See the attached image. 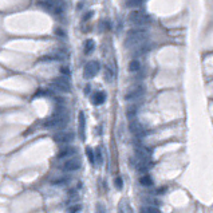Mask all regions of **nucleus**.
<instances>
[{
    "label": "nucleus",
    "mask_w": 213,
    "mask_h": 213,
    "mask_svg": "<svg viewBox=\"0 0 213 213\" xmlns=\"http://www.w3.org/2000/svg\"><path fill=\"white\" fill-rule=\"evenodd\" d=\"M147 32L143 28H133L127 32L126 38H125V46L126 47H137L138 44L146 42Z\"/></svg>",
    "instance_id": "f257e3e1"
},
{
    "label": "nucleus",
    "mask_w": 213,
    "mask_h": 213,
    "mask_svg": "<svg viewBox=\"0 0 213 213\" xmlns=\"http://www.w3.org/2000/svg\"><path fill=\"white\" fill-rule=\"evenodd\" d=\"M127 20H129V23L133 24L134 27L142 28L151 22V18L146 12H143L141 10H134V11H130V14L127 15Z\"/></svg>",
    "instance_id": "f03ea898"
},
{
    "label": "nucleus",
    "mask_w": 213,
    "mask_h": 213,
    "mask_svg": "<svg viewBox=\"0 0 213 213\" xmlns=\"http://www.w3.org/2000/svg\"><path fill=\"white\" fill-rule=\"evenodd\" d=\"M67 122H68V115L66 114V111L56 110L50 118H47V121L44 122V126L48 129H59L63 127Z\"/></svg>",
    "instance_id": "7ed1b4c3"
},
{
    "label": "nucleus",
    "mask_w": 213,
    "mask_h": 213,
    "mask_svg": "<svg viewBox=\"0 0 213 213\" xmlns=\"http://www.w3.org/2000/svg\"><path fill=\"white\" fill-rule=\"evenodd\" d=\"M38 6L54 15H60L66 10V4L63 0H39Z\"/></svg>",
    "instance_id": "20e7f679"
},
{
    "label": "nucleus",
    "mask_w": 213,
    "mask_h": 213,
    "mask_svg": "<svg viewBox=\"0 0 213 213\" xmlns=\"http://www.w3.org/2000/svg\"><path fill=\"white\" fill-rule=\"evenodd\" d=\"M129 129H130V131L137 137V138H142V137L147 133L143 125L139 121H137L135 118L129 121Z\"/></svg>",
    "instance_id": "39448f33"
},
{
    "label": "nucleus",
    "mask_w": 213,
    "mask_h": 213,
    "mask_svg": "<svg viewBox=\"0 0 213 213\" xmlns=\"http://www.w3.org/2000/svg\"><path fill=\"white\" fill-rule=\"evenodd\" d=\"M99 68H100L99 62H96V60H91V62H88L86 66H84V68H83V76L86 79L94 78V76L98 74Z\"/></svg>",
    "instance_id": "423d86ee"
},
{
    "label": "nucleus",
    "mask_w": 213,
    "mask_h": 213,
    "mask_svg": "<svg viewBox=\"0 0 213 213\" xmlns=\"http://www.w3.org/2000/svg\"><path fill=\"white\" fill-rule=\"evenodd\" d=\"M51 84L56 90L63 91V92H70L71 90V84H70V80L67 79V76H58V78L52 79Z\"/></svg>",
    "instance_id": "0eeeda50"
},
{
    "label": "nucleus",
    "mask_w": 213,
    "mask_h": 213,
    "mask_svg": "<svg viewBox=\"0 0 213 213\" xmlns=\"http://www.w3.org/2000/svg\"><path fill=\"white\" fill-rule=\"evenodd\" d=\"M143 92H145V87L142 86V84H135V86H131L126 91V94H125V99L126 100L138 99L143 95Z\"/></svg>",
    "instance_id": "6e6552de"
},
{
    "label": "nucleus",
    "mask_w": 213,
    "mask_h": 213,
    "mask_svg": "<svg viewBox=\"0 0 213 213\" xmlns=\"http://www.w3.org/2000/svg\"><path fill=\"white\" fill-rule=\"evenodd\" d=\"M135 154L137 158L141 161H145V162H150L151 161V151L147 147L142 146V145H137L135 146Z\"/></svg>",
    "instance_id": "1a4fd4ad"
},
{
    "label": "nucleus",
    "mask_w": 213,
    "mask_h": 213,
    "mask_svg": "<svg viewBox=\"0 0 213 213\" xmlns=\"http://www.w3.org/2000/svg\"><path fill=\"white\" fill-rule=\"evenodd\" d=\"M72 139H74V133H71V131L62 130V131L54 134V141L55 142H59V143H67V142H71Z\"/></svg>",
    "instance_id": "9d476101"
},
{
    "label": "nucleus",
    "mask_w": 213,
    "mask_h": 213,
    "mask_svg": "<svg viewBox=\"0 0 213 213\" xmlns=\"http://www.w3.org/2000/svg\"><path fill=\"white\" fill-rule=\"evenodd\" d=\"M151 48L150 46V43H147V42H143V43H141L138 44L137 47L133 48V52H131V55L134 56V58H137V56H141V55H145L146 52L149 51Z\"/></svg>",
    "instance_id": "9b49d317"
},
{
    "label": "nucleus",
    "mask_w": 213,
    "mask_h": 213,
    "mask_svg": "<svg viewBox=\"0 0 213 213\" xmlns=\"http://www.w3.org/2000/svg\"><path fill=\"white\" fill-rule=\"evenodd\" d=\"M79 168H80V160L79 158H70L63 165V169L66 172H74V170H78Z\"/></svg>",
    "instance_id": "f8f14e48"
},
{
    "label": "nucleus",
    "mask_w": 213,
    "mask_h": 213,
    "mask_svg": "<svg viewBox=\"0 0 213 213\" xmlns=\"http://www.w3.org/2000/svg\"><path fill=\"white\" fill-rule=\"evenodd\" d=\"M84 127H86V121H84V114L83 111H79V119H78V133L79 138L84 139Z\"/></svg>",
    "instance_id": "ddd939ff"
},
{
    "label": "nucleus",
    "mask_w": 213,
    "mask_h": 213,
    "mask_svg": "<svg viewBox=\"0 0 213 213\" xmlns=\"http://www.w3.org/2000/svg\"><path fill=\"white\" fill-rule=\"evenodd\" d=\"M104 100H106V94H104V91H98L92 95V103L96 104V106H98V104H102Z\"/></svg>",
    "instance_id": "4468645a"
},
{
    "label": "nucleus",
    "mask_w": 213,
    "mask_h": 213,
    "mask_svg": "<svg viewBox=\"0 0 213 213\" xmlns=\"http://www.w3.org/2000/svg\"><path fill=\"white\" fill-rule=\"evenodd\" d=\"M76 153V149L75 147H66V149H62L60 153L58 154L59 158H64V157H68V155H72Z\"/></svg>",
    "instance_id": "2eb2a0df"
},
{
    "label": "nucleus",
    "mask_w": 213,
    "mask_h": 213,
    "mask_svg": "<svg viewBox=\"0 0 213 213\" xmlns=\"http://www.w3.org/2000/svg\"><path fill=\"white\" fill-rule=\"evenodd\" d=\"M139 184L142 185V186H151V185H153V178L150 176H147V174H143V176L139 177Z\"/></svg>",
    "instance_id": "dca6fc26"
},
{
    "label": "nucleus",
    "mask_w": 213,
    "mask_h": 213,
    "mask_svg": "<svg viewBox=\"0 0 213 213\" xmlns=\"http://www.w3.org/2000/svg\"><path fill=\"white\" fill-rule=\"evenodd\" d=\"M141 213H161V211L153 205H143L141 207Z\"/></svg>",
    "instance_id": "f3484780"
},
{
    "label": "nucleus",
    "mask_w": 213,
    "mask_h": 213,
    "mask_svg": "<svg viewBox=\"0 0 213 213\" xmlns=\"http://www.w3.org/2000/svg\"><path fill=\"white\" fill-rule=\"evenodd\" d=\"M139 68H141V62L138 59H133L131 62L129 63V71L137 72V71H139Z\"/></svg>",
    "instance_id": "a211bd4d"
},
{
    "label": "nucleus",
    "mask_w": 213,
    "mask_h": 213,
    "mask_svg": "<svg viewBox=\"0 0 213 213\" xmlns=\"http://www.w3.org/2000/svg\"><path fill=\"white\" fill-rule=\"evenodd\" d=\"M94 47H95L94 40H92V39L86 40V43H84V54H86V55L91 54V52L94 51Z\"/></svg>",
    "instance_id": "6ab92c4d"
},
{
    "label": "nucleus",
    "mask_w": 213,
    "mask_h": 213,
    "mask_svg": "<svg viewBox=\"0 0 213 213\" xmlns=\"http://www.w3.org/2000/svg\"><path fill=\"white\" fill-rule=\"evenodd\" d=\"M118 211H119V213H133V209L130 208V205H127L126 201H122V202H119Z\"/></svg>",
    "instance_id": "aec40b11"
},
{
    "label": "nucleus",
    "mask_w": 213,
    "mask_h": 213,
    "mask_svg": "<svg viewBox=\"0 0 213 213\" xmlns=\"http://www.w3.org/2000/svg\"><path fill=\"white\" fill-rule=\"evenodd\" d=\"M145 2H146V0H126V6L129 8H137V7L142 6Z\"/></svg>",
    "instance_id": "412c9836"
},
{
    "label": "nucleus",
    "mask_w": 213,
    "mask_h": 213,
    "mask_svg": "<svg viewBox=\"0 0 213 213\" xmlns=\"http://www.w3.org/2000/svg\"><path fill=\"white\" fill-rule=\"evenodd\" d=\"M135 113H137V106H134V104H133V106H129V107H127V110H126V115H127L129 121L135 118Z\"/></svg>",
    "instance_id": "4be33fe9"
},
{
    "label": "nucleus",
    "mask_w": 213,
    "mask_h": 213,
    "mask_svg": "<svg viewBox=\"0 0 213 213\" xmlns=\"http://www.w3.org/2000/svg\"><path fill=\"white\" fill-rule=\"evenodd\" d=\"M86 155H87L88 161H90V164L94 165V164H95V158H94V151H92L91 147H87V149H86Z\"/></svg>",
    "instance_id": "5701e85b"
},
{
    "label": "nucleus",
    "mask_w": 213,
    "mask_h": 213,
    "mask_svg": "<svg viewBox=\"0 0 213 213\" xmlns=\"http://www.w3.org/2000/svg\"><path fill=\"white\" fill-rule=\"evenodd\" d=\"M67 181H68V177H60V178H56L52 181V184L54 185H64V184H67Z\"/></svg>",
    "instance_id": "b1692460"
},
{
    "label": "nucleus",
    "mask_w": 213,
    "mask_h": 213,
    "mask_svg": "<svg viewBox=\"0 0 213 213\" xmlns=\"http://www.w3.org/2000/svg\"><path fill=\"white\" fill-rule=\"evenodd\" d=\"M104 79H106L107 82H111L113 80V71L109 67H106V70H104Z\"/></svg>",
    "instance_id": "393cba45"
},
{
    "label": "nucleus",
    "mask_w": 213,
    "mask_h": 213,
    "mask_svg": "<svg viewBox=\"0 0 213 213\" xmlns=\"http://www.w3.org/2000/svg\"><path fill=\"white\" fill-rule=\"evenodd\" d=\"M114 185H115V188H117V189H122V186H123V181H122V178H121L119 176H117V177H115V180H114Z\"/></svg>",
    "instance_id": "a878e982"
},
{
    "label": "nucleus",
    "mask_w": 213,
    "mask_h": 213,
    "mask_svg": "<svg viewBox=\"0 0 213 213\" xmlns=\"http://www.w3.org/2000/svg\"><path fill=\"white\" fill-rule=\"evenodd\" d=\"M92 15H94V12H92V11H88V12H86V14L83 15L82 20H83V22H87V20H90V19L92 18Z\"/></svg>",
    "instance_id": "bb28decb"
},
{
    "label": "nucleus",
    "mask_w": 213,
    "mask_h": 213,
    "mask_svg": "<svg viewBox=\"0 0 213 213\" xmlns=\"http://www.w3.org/2000/svg\"><path fill=\"white\" fill-rule=\"evenodd\" d=\"M95 157H96V161H98V165L102 164V153H100L99 149L95 150Z\"/></svg>",
    "instance_id": "cd10ccee"
},
{
    "label": "nucleus",
    "mask_w": 213,
    "mask_h": 213,
    "mask_svg": "<svg viewBox=\"0 0 213 213\" xmlns=\"http://www.w3.org/2000/svg\"><path fill=\"white\" fill-rule=\"evenodd\" d=\"M80 211V205H72V207L68 209V213H76Z\"/></svg>",
    "instance_id": "c85d7f7f"
},
{
    "label": "nucleus",
    "mask_w": 213,
    "mask_h": 213,
    "mask_svg": "<svg viewBox=\"0 0 213 213\" xmlns=\"http://www.w3.org/2000/svg\"><path fill=\"white\" fill-rule=\"evenodd\" d=\"M60 72H62L64 76H68V75H70V70H68V67H66V66L60 67Z\"/></svg>",
    "instance_id": "c756f323"
},
{
    "label": "nucleus",
    "mask_w": 213,
    "mask_h": 213,
    "mask_svg": "<svg viewBox=\"0 0 213 213\" xmlns=\"http://www.w3.org/2000/svg\"><path fill=\"white\" fill-rule=\"evenodd\" d=\"M55 34L58 35V36H62V38H64V36H66V32H64L62 28H56V30H55Z\"/></svg>",
    "instance_id": "7c9ffc66"
},
{
    "label": "nucleus",
    "mask_w": 213,
    "mask_h": 213,
    "mask_svg": "<svg viewBox=\"0 0 213 213\" xmlns=\"http://www.w3.org/2000/svg\"><path fill=\"white\" fill-rule=\"evenodd\" d=\"M122 27H123L122 22H119V23H118V26H117V32H121V31H122Z\"/></svg>",
    "instance_id": "2f4dec72"
},
{
    "label": "nucleus",
    "mask_w": 213,
    "mask_h": 213,
    "mask_svg": "<svg viewBox=\"0 0 213 213\" xmlns=\"http://www.w3.org/2000/svg\"><path fill=\"white\" fill-rule=\"evenodd\" d=\"M96 213H104V211H103V208L100 207V204H99V207H98V209H96Z\"/></svg>",
    "instance_id": "473e14b6"
},
{
    "label": "nucleus",
    "mask_w": 213,
    "mask_h": 213,
    "mask_svg": "<svg viewBox=\"0 0 213 213\" xmlns=\"http://www.w3.org/2000/svg\"><path fill=\"white\" fill-rule=\"evenodd\" d=\"M84 92H86V94H88V92H90V86H86V88H84Z\"/></svg>",
    "instance_id": "72a5a7b5"
}]
</instances>
